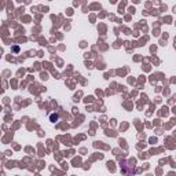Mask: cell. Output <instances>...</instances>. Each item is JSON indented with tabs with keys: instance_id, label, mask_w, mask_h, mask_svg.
<instances>
[{
	"instance_id": "cell-1",
	"label": "cell",
	"mask_w": 176,
	"mask_h": 176,
	"mask_svg": "<svg viewBox=\"0 0 176 176\" xmlns=\"http://www.w3.org/2000/svg\"><path fill=\"white\" fill-rule=\"evenodd\" d=\"M51 120H52V121H55V120H58V116H56V114H55V116H51Z\"/></svg>"
}]
</instances>
